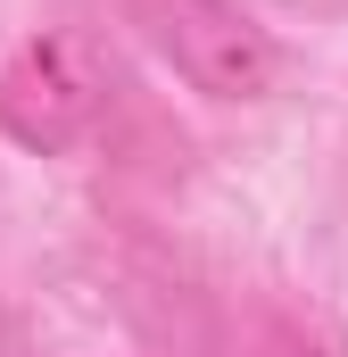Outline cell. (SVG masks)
I'll return each mask as SVG.
<instances>
[{
    "label": "cell",
    "instance_id": "2",
    "mask_svg": "<svg viewBox=\"0 0 348 357\" xmlns=\"http://www.w3.org/2000/svg\"><path fill=\"white\" fill-rule=\"evenodd\" d=\"M150 42L174 59V75L207 100H265L282 84V50L249 8L232 0H133Z\"/></svg>",
    "mask_w": 348,
    "mask_h": 357
},
{
    "label": "cell",
    "instance_id": "1",
    "mask_svg": "<svg viewBox=\"0 0 348 357\" xmlns=\"http://www.w3.org/2000/svg\"><path fill=\"white\" fill-rule=\"evenodd\" d=\"M108 116V59L75 25H42L0 67V133L33 158H67Z\"/></svg>",
    "mask_w": 348,
    "mask_h": 357
},
{
    "label": "cell",
    "instance_id": "3",
    "mask_svg": "<svg viewBox=\"0 0 348 357\" xmlns=\"http://www.w3.org/2000/svg\"><path fill=\"white\" fill-rule=\"evenodd\" d=\"M224 357H332V341L307 324V316H282V307H258V316H241L232 324V341Z\"/></svg>",
    "mask_w": 348,
    "mask_h": 357
}]
</instances>
